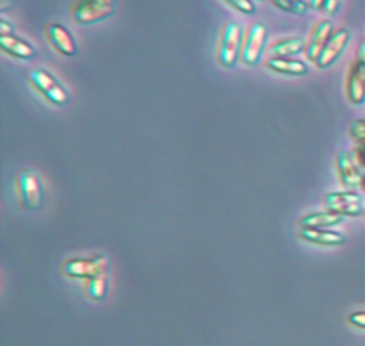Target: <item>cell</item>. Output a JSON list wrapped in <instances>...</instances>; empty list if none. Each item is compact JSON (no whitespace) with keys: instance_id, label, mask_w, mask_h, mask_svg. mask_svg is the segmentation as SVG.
Masks as SVG:
<instances>
[{"instance_id":"obj_7","label":"cell","mask_w":365,"mask_h":346,"mask_svg":"<svg viewBox=\"0 0 365 346\" xmlns=\"http://www.w3.org/2000/svg\"><path fill=\"white\" fill-rule=\"evenodd\" d=\"M324 205L342 216H358L365 211L361 195L354 191L328 192L324 195Z\"/></svg>"},{"instance_id":"obj_10","label":"cell","mask_w":365,"mask_h":346,"mask_svg":"<svg viewBox=\"0 0 365 346\" xmlns=\"http://www.w3.org/2000/svg\"><path fill=\"white\" fill-rule=\"evenodd\" d=\"M349 31L346 28H336L328 38L327 44L324 46L321 54L318 56L315 65L319 68H327L336 61V58L342 54L345 47L349 43Z\"/></svg>"},{"instance_id":"obj_16","label":"cell","mask_w":365,"mask_h":346,"mask_svg":"<svg viewBox=\"0 0 365 346\" xmlns=\"http://www.w3.org/2000/svg\"><path fill=\"white\" fill-rule=\"evenodd\" d=\"M267 68L287 75H305L308 73V65L295 58H278V57H269L265 61Z\"/></svg>"},{"instance_id":"obj_4","label":"cell","mask_w":365,"mask_h":346,"mask_svg":"<svg viewBox=\"0 0 365 346\" xmlns=\"http://www.w3.org/2000/svg\"><path fill=\"white\" fill-rule=\"evenodd\" d=\"M16 192L20 206L24 209H38L43 205V187L31 169H23L16 175Z\"/></svg>"},{"instance_id":"obj_15","label":"cell","mask_w":365,"mask_h":346,"mask_svg":"<svg viewBox=\"0 0 365 346\" xmlns=\"http://www.w3.org/2000/svg\"><path fill=\"white\" fill-rule=\"evenodd\" d=\"M298 236L304 241L324 246H335L345 242V236L342 234L331 229H299Z\"/></svg>"},{"instance_id":"obj_25","label":"cell","mask_w":365,"mask_h":346,"mask_svg":"<svg viewBox=\"0 0 365 346\" xmlns=\"http://www.w3.org/2000/svg\"><path fill=\"white\" fill-rule=\"evenodd\" d=\"M9 34H13V24L6 20H0V36H9Z\"/></svg>"},{"instance_id":"obj_17","label":"cell","mask_w":365,"mask_h":346,"mask_svg":"<svg viewBox=\"0 0 365 346\" xmlns=\"http://www.w3.org/2000/svg\"><path fill=\"white\" fill-rule=\"evenodd\" d=\"M305 43L301 37H287L277 40L269 44L268 54L269 57H278V58H288L291 56H295L301 51H304Z\"/></svg>"},{"instance_id":"obj_20","label":"cell","mask_w":365,"mask_h":346,"mask_svg":"<svg viewBox=\"0 0 365 346\" xmlns=\"http://www.w3.org/2000/svg\"><path fill=\"white\" fill-rule=\"evenodd\" d=\"M349 135L354 141L365 142V118H358L352 120L349 124Z\"/></svg>"},{"instance_id":"obj_28","label":"cell","mask_w":365,"mask_h":346,"mask_svg":"<svg viewBox=\"0 0 365 346\" xmlns=\"http://www.w3.org/2000/svg\"><path fill=\"white\" fill-rule=\"evenodd\" d=\"M361 188L365 191V177L362 178V182H361Z\"/></svg>"},{"instance_id":"obj_14","label":"cell","mask_w":365,"mask_h":346,"mask_svg":"<svg viewBox=\"0 0 365 346\" xmlns=\"http://www.w3.org/2000/svg\"><path fill=\"white\" fill-rule=\"evenodd\" d=\"M0 46L4 53H7L13 57H17V58H23V60L33 58L36 54L34 47L29 41L17 37L14 34L0 36Z\"/></svg>"},{"instance_id":"obj_24","label":"cell","mask_w":365,"mask_h":346,"mask_svg":"<svg viewBox=\"0 0 365 346\" xmlns=\"http://www.w3.org/2000/svg\"><path fill=\"white\" fill-rule=\"evenodd\" d=\"M355 159L365 167V142H359L355 148Z\"/></svg>"},{"instance_id":"obj_26","label":"cell","mask_w":365,"mask_h":346,"mask_svg":"<svg viewBox=\"0 0 365 346\" xmlns=\"http://www.w3.org/2000/svg\"><path fill=\"white\" fill-rule=\"evenodd\" d=\"M325 0H307V4L309 9H314V10H321L322 6H324Z\"/></svg>"},{"instance_id":"obj_13","label":"cell","mask_w":365,"mask_h":346,"mask_svg":"<svg viewBox=\"0 0 365 346\" xmlns=\"http://www.w3.org/2000/svg\"><path fill=\"white\" fill-rule=\"evenodd\" d=\"M342 219H344L342 215L327 209V211L304 215L302 218H299L298 226L299 229H327L329 226L341 224Z\"/></svg>"},{"instance_id":"obj_6","label":"cell","mask_w":365,"mask_h":346,"mask_svg":"<svg viewBox=\"0 0 365 346\" xmlns=\"http://www.w3.org/2000/svg\"><path fill=\"white\" fill-rule=\"evenodd\" d=\"M107 266V259L103 255H94L90 258H73L63 263L61 272L66 276L91 279L103 275Z\"/></svg>"},{"instance_id":"obj_3","label":"cell","mask_w":365,"mask_h":346,"mask_svg":"<svg viewBox=\"0 0 365 346\" xmlns=\"http://www.w3.org/2000/svg\"><path fill=\"white\" fill-rule=\"evenodd\" d=\"M115 0H74L70 4V17L78 24L101 21L113 14Z\"/></svg>"},{"instance_id":"obj_9","label":"cell","mask_w":365,"mask_h":346,"mask_svg":"<svg viewBox=\"0 0 365 346\" xmlns=\"http://www.w3.org/2000/svg\"><path fill=\"white\" fill-rule=\"evenodd\" d=\"M332 33H334V26H332V21L328 19H322L314 24L304 47V54L307 60L314 63L317 61L318 56L321 54L324 46L327 44Z\"/></svg>"},{"instance_id":"obj_21","label":"cell","mask_w":365,"mask_h":346,"mask_svg":"<svg viewBox=\"0 0 365 346\" xmlns=\"http://www.w3.org/2000/svg\"><path fill=\"white\" fill-rule=\"evenodd\" d=\"M224 1L228 3L231 7H234L235 10L245 14H251L255 11V6L252 4L251 0H224Z\"/></svg>"},{"instance_id":"obj_29","label":"cell","mask_w":365,"mask_h":346,"mask_svg":"<svg viewBox=\"0 0 365 346\" xmlns=\"http://www.w3.org/2000/svg\"><path fill=\"white\" fill-rule=\"evenodd\" d=\"M364 215H365V211H364Z\"/></svg>"},{"instance_id":"obj_12","label":"cell","mask_w":365,"mask_h":346,"mask_svg":"<svg viewBox=\"0 0 365 346\" xmlns=\"http://www.w3.org/2000/svg\"><path fill=\"white\" fill-rule=\"evenodd\" d=\"M335 165L336 172L341 184L348 188H356L361 187L362 175L359 172V168L354 159V155L346 150H339L335 155Z\"/></svg>"},{"instance_id":"obj_22","label":"cell","mask_w":365,"mask_h":346,"mask_svg":"<svg viewBox=\"0 0 365 346\" xmlns=\"http://www.w3.org/2000/svg\"><path fill=\"white\" fill-rule=\"evenodd\" d=\"M348 323H351L352 326L365 329V310H358V312H352L346 316Z\"/></svg>"},{"instance_id":"obj_27","label":"cell","mask_w":365,"mask_h":346,"mask_svg":"<svg viewBox=\"0 0 365 346\" xmlns=\"http://www.w3.org/2000/svg\"><path fill=\"white\" fill-rule=\"evenodd\" d=\"M11 4V0H0V11H6Z\"/></svg>"},{"instance_id":"obj_23","label":"cell","mask_w":365,"mask_h":346,"mask_svg":"<svg viewBox=\"0 0 365 346\" xmlns=\"http://www.w3.org/2000/svg\"><path fill=\"white\" fill-rule=\"evenodd\" d=\"M339 4H341V0H325L321 11L324 14H327V16H332V14H335L338 11Z\"/></svg>"},{"instance_id":"obj_11","label":"cell","mask_w":365,"mask_h":346,"mask_svg":"<svg viewBox=\"0 0 365 346\" xmlns=\"http://www.w3.org/2000/svg\"><path fill=\"white\" fill-rule=\"evenodd\" d=\"M44 34L47 41L63 56H74L77 53V43L73 34L60 23H46Z\"/></svg>"},{"instance_id":"obj_1","label":"cell","mask_w":365,"mask_h":346,"mask_svg":"<svg viewBox=\"0 0 365 346\" xmlns=\"http://www.w3.org/2000/svg\"><path fill=\"white\" fill-rule=\"evenodd\" d=\"M26 78L48 103L64 105L68 101V91L66 87L47 70L30 68L26 73Z\"/></svg>"},{"instance_id":"obj_19","label":"cell","mask_w":365,"mask_h":346,"mask_svg":"<svg viewBox=\"0 0 365 346\" xmlns=\"http://www.w3.org/2000/svg\"><path fill=\"white\" fill-rule=\"evenodd\" d=\"M272 4L284 11L294 14H304L309 9L307 0H272Z\"/></svg>"},{"instance_id":"obj_18","label":"cell","mask_w":365,"mask_h":346,"mask_svg":"<svg viewBox=\"0 0 365 346\" xmlns=\"http://www.w3.org/2000/svg\"><path fill=\"white\" fill-rule=\"evenodd\" d=\"M106 290H107V279L104 275H98L96 278L87 279L84 283V292L91 299L103 298Z\"/></svg>"},{"instance_id":"obj_5","label":"cell","mask_w":365,"mask_h":346,"mask_svg":"<svg viewBox=\"0 0 365 346\" xmlns=\"http://www.w3.org/2000/svg\"><path fill=\"white\" fill-rule=\"evenodd\" d=\"M267 38V27L259 21L251 23L242 37L240 60L245 65H254L259 61Z\"/></svg>"},{"instance_id":"obj_8","label":"cell","mask_w":365,"mask_h":346,"mask_svg":"<svg viewBox=\"0 0 365 346\" xmlns=\"http://www.w3.org/2000/svg\"><path fill=\"white\" fill-rule=\"evenodd\" d=\"M345 94L354 105H361L365 101V63L358 58H354L348 67Z\"/></svg>"},{"instance_id":"obj_2","label":"cell","mask_w":365,"mask_h":346,"mask_svg":"<svg viewBox=\"0 0 365 346\" xmlns=\"http://www.w3.org/2000/svg\"><path fill=\"white\" fill-rule=\"evenodd\" d=\"M242 37L244 36L238 23H224L217 48V60L222 67H232L237 63L241 54Z\"/></svg>"}]
</instances>
